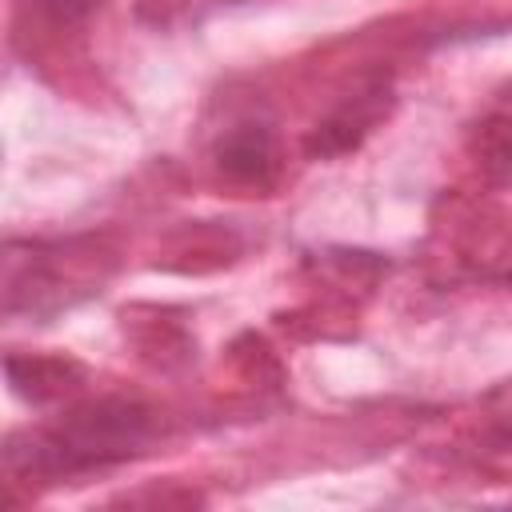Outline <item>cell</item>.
I'll return each instance as SVG.
<instances>
[{
  "label": "cell",
  "instance_id": "cell-1",
  "mask_svg": "<svg viewBox=\"0 0 512 512\" xmlns=\"http://www.w3.org/2000/svg\"><path fill=\"white\" fill-rule=\"evenodd\" d=\"M220 164L232 172V176H264V168L272 164V140L260 132V128H240L224 140L220 148Z\"/></svg>",
  "mask_w": 512,
  "mask_h": 512
},
{
  "label": "cell",
  "instance_id": "cell-2",
  "mask_svg": "<svg viewBox=\"0 0 512 512\" xmlns=\"http://www.w3.org/2000/svg\"><path fill=\"white\" fill-rule=\"evenodd\" d=\"M56 20H80V16H88L92 8H100L104 0H40Z\"/></svg>",
  "mask_w": 512,
  "mask_h": 512
}]
</instances>
